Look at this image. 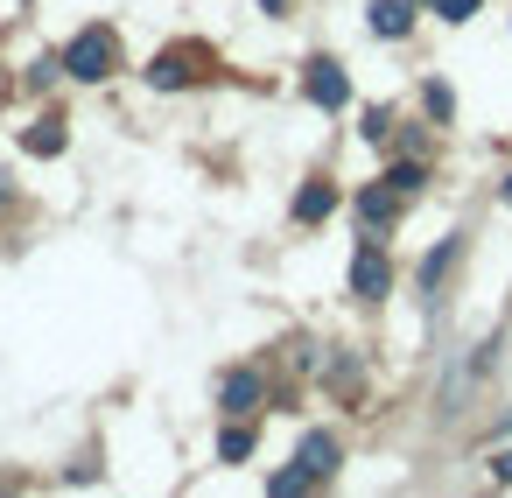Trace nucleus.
<instances>
[{"mask_svg": "<svg viewBox=\"0 0 512 498\" xmlns=\"http://www.w3.org/2000/svg\"><path fill=\"white\" fill-rule=\"evenodd\" d=\"M393 288V267H386V253H379V239H365L358 246V260H351V295H365V302H379Z\"/></svg>", "mask_w": 512, "mask_h": 498, "instance_id": "4", "label": "nucleus"}, {"mask_svg": "<svg viewBox=\"0 0 512 498\" xmlns=\"http://www.w3.org/2000/svg\"><path fill=\"white\" fill-rule=\"evenodd\" d=\"M302 92H309L323 113H344V106H351V78H344L337 57H309V64H302Z\"/></svg>", "mask_w": 512, "mask_h": 498, "instance_id": "3", "label": "nucleus"}, {"mask_svg": "<svg viewBox=\"0 0 512 498\" xmlns=\"http://www.w3.org/2000/svg\"><path fill=\"white\" fill-rule=\"evenodd\" d=\"M337 211V190L330 183H302V197H295V225H323Z\"/></svg>", "mask_w": 512, "mask_h": 498, "instance_id": "9", "label": "nucleus"}, {"mask_svg": "<svg viewBox=\"0 0 512 498\" xmlns=\"http://www.w3.org/2000/svg\"><path fill=\"white\" fill-rule=\"evenodd\" d=\"M260 393H267V386H260V372H246V365H239V372H225V386H218L225 414H253V407H260Z\"/></svg>", "mask_w": 512, "mask_h": 498, "instance_id": "7", "label": "nucleus"}, {"mask_svg": "<svg viewBox=\"0 0 512 498\" xmlns=\"http://www.w3.org/2000/svg\"><path fill=\"white\" fill-rule=\"evenodd\" d=\"M218 456H225V463H246V456H253V428H246V421L225 428V435H218Z\"/></svg>", "mask_w": 512, "mask_h": 498, "instance_id": "12", "label": "nucleus"}, {"mask_svg": "<svg viewBox=\"0 0 512 498\" xmlns=\"http://www.w3.org/2000/svg\"><path fill=\"white\" fill-rule=\"evenodd\" d=\"M365 22H372V36H407L414 29V0H372Z\"/></svg>", "mask_w": 512, "mask_h": 498, "instance_id": "8", "label": "nucleus"}, {"mask_svg": "<svg viewBox=\"0 0 512 498\" xmlns=\"http://www.w3.org/2000/svg\"><path fill=\"white\" fill-rule=\"evenodd\" d=\"M113 64H120V36H113V29H85V36H71V50H64V71L85 78V85L113 78Z\"/></svg>", "mask_w": 512, "mask_h": 498, "instance_id": "1", "label": "nucleus"}, {"mask_svg": "<svg viewBox=\"0 0 512 498\" xmlns=\"http://www.w3.org/2000/svg\"><path fill=\"white\" fill-rule=\"evenodd\" d=\"M260 8H267V15H281V8H288V0H260Z\"/></svg>", "mask_w": 512, "mask_h": 498, "instance_id": "18", "label": "nucleus"}, {"mask_svg": "<svg viewBox=\"0 0 512 498\" xmlns=\"http://www.w3.org/2000/svg\"><path fill=\"white\" fill-rule=\"evenodd\" d=\"M505 197H512V176H505Z\"/></svg>", "mask_w": 512, "mask_h": 498, "instance_id": "20", "label": "nucleus"}, {"mask_svg": "<svg viewBox=\"0 0 512 498\" xmlns=\"http://www.w3.org/2000/svg\"><path fill=\"white\" fill-rule=\"evenodd\" d=\"M267 491H274V498H295V491H309V470H302V463H295V470H274Z\"/></svg>", "mask_w": 512, "mask_h": 498, "instance_id": "14", "label": "nucleus"}, {"mask_svg": "<svg viewBox=\"0 0 512 498\" xmlns=\"http://www.w3.org/2000/svg\"><path fill=\"white\" fill-rule=\"evenodd\" d=\"M0 204H8V169H0Z\"/></svg>", "mask_w": 512, "mask_h": 498, "instance_id": "19", "label": "nucleus"}, {"mask_svg": "<svg viewBox=\"0 0 512 498\" xmlns=\"http://www.w3.org/2000/svg\"><path fill=\"white\" fill-rule=\"evenodd\" d=\"M295 463L309 470V484L337 477V435H330V428H309V435H302V449H295Z\"/></svg>", "mask_w": 512, "mask_h": 498, "instance_id": "6", "label": "nucleus"}, {"mask_svg": "<svg viewBox=\"0 0 512 498\" xmlns=\"http://www.w3.org/2000/svg\"><path fill=\"white\" fill-rule=\"evenodd\" d=\"M456 253H463V239L449 232V239H442V246H435V253L421 260V295H435V288H442V274L456 267Z\"/></svg>", "mask_w": 512, "mask_h": 498, "instance_id": "10", "label": "nucleus"}, {"mask_svg": "<svg viewBox=\"0 0 512 498\" xmlns=\"http://www.w3.org/2000/svg\"><path fill=\"white\" fill-rule=\"evenodd\" d=\"M386 183H393L400 197H414V190L428 183V169H421V162H393V169H386Z\"/></svg>", "mask_w": 512, "mask_h": 498, "instance_id": "13", "label": "nucleus"}, {"mask_svg": "<svg viewBox=\"0 0 512 498\" xmlns=\"http://www.w3.org/2000/svg\"><path fill=\"white\" fill-rule=\"evenodd\" d=\"M428 8H435L442 22H470V15H477V0H428Z\"/></svg>", "mask_w": 512, "mask_h": 498, "instance_id": "16", "label": "nucleus"}, {"mask_svg": "<svg viewBox=\"0 0 512 498\" xmlns=\"http://www.w3.org/2000/svg\"><path fill=\"white\" fill-rule=\"evenodd\" d=\"M204 64H211L204 43H176V50H162V57L148 64V85H155V92H183V85L204 78Z\"/></svg>", "mask_w": 512, "mask_h": 498, "instance_id": "2", "label": "nucleus"}, {"mask_svg": "<svg viewBox=\"0 0 512 498\" xmlns=\"http://www.w3.org/2000/svg\"><path fill=\"white\" fill-rule=\"evenodd\" d=\"M22 148H29V155H64V120H57V113L36 120V127L22 134Z\"/></svg>", "mask_w": 512, "mask_h": 498, "instance_id": "11", "label": "nucleus"}, {"mask_svg": "<svg viewBox=\"0 0 512 498\" xmlns=\"http://www.w3.org/2000/svg\"><path fill=\"white\" fill-rule=\"evenodd\" d=\"M421 106H428V120H449V113H456V99H449V85H428V92H421Z\"/></svg>", "mask_w": 512, "mask_h": 498, "instance_id": "15", "label": "nucleus"}, {"mask_svg": "<svg viewBox=\"0 0 512 498\" xmlns=\"http://www.w3.org/2000/svg\"><path fill=\"white\" fill-rule=\"evenodd\" d=\"M491 477H498V484H512V449H505V456L491 463Z\"/></svg>", "mask_w": 512, "mask_h": 498, "instance_id": "17", "label": "nucleus"}, {"mask_svg": "<svg viewBox=\"0 0 512 498\" xmlns=\"http://www.w3.org/2000/svg\"><path fill=\"white\" fill-rule=\"evenodd\" d=\"M393 218H400V190H393V183H372V190L358 197V225H365V239H386Z\"/></svg>", "mask_w": 512, "mask_h": 498, "instance_id": "5", "label": "nucleus"}]
</instances>
